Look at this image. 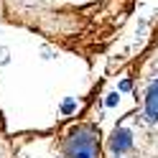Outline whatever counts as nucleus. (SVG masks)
Wrapping results in <instances>:
<instances>
[{
  "mask_svg": "<svg viewBox=\"0 0 158 158\" xmlns=\"http://www.w3.org/2000/svg\"><path fill=\"white\" fill-rule=\"evenodd\" d=\"M64 158H100V135L92 125L74 127L64 140Z\"/></svg>",
  "mask_w": 158,
  "mask_h": 158,
  "instance_id": "f257e3e1",
  "label": "nucleus"
},
{
  "mask_svg": "<svg viewBox=\"0 0 158 158\" xmlns=\"http://www.w3.org/2000/svg\"><path fill=\"white\" fill-rule=\"evenodd\" d=\"M145 120L158 123V79L151 82V87L145 92Z\"/></svg>",
  "mask_w": 158,
  "mask_h": 158,
  "instance_id": "f03ea898",
  "label": "nucleus"
},
{
  "mask_svg": "<svg viewBox=\"0 0 158 158\" xmlns=\"http://www.w3.org/2000/svg\"><path fill=\"white\" fill-rule=\"evenodd\" d=\"M110 148H112V153H125V151H130L133 148V133L130 130H115L112 135V140H110Z\"/></svg>",
  "mask_w": 158,
  "mask_h": 158,
  "instance_id": "7ed1b4c3",
  "label": "nucleus"
}]
</instances>
